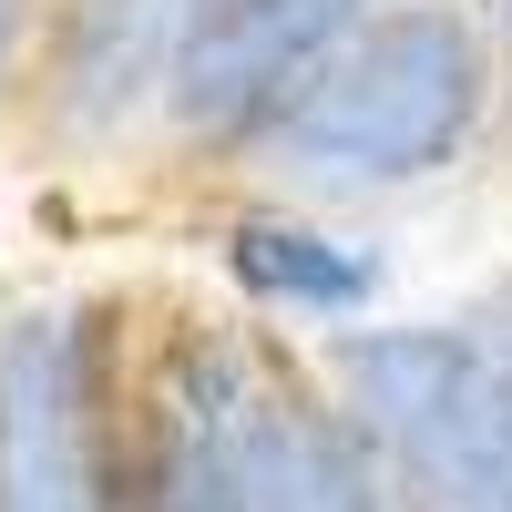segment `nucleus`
<instances>
[{"label": "nucleus", "instance_id": "obj_1", "mask_svg": "<svg viewBox=\"0 0 512 512\" xmlns=\"http://www.w3.org/2000/svg\"><path fill=\"white\" fill-rule=\"evenodd\" d=\"M482 154H502L492 31L472 21V0H390L297 82V103L267 123L236 185L369 216V205L461 185Z\"/></svg>", "mask_w": 512, "mask_h": 512}, {"label": "nucleus", "instance_id": "obj_2", "mask_svg": "<svg viewBox=\"0 0 512 512\" xmlns=\"http://www.w3.org/2000/svg\"><path fill=\"white\" fill-rule=\"evenodd\" d=\"M318 379L410 512H512V369L482 308H379L318 338Z\"/></svg>", "mask_w": 512, "mask_h": 512}, {"label": "nucleus", "instance_id": "obj_3", "mask_svg": "<svg viewBox=\"0 0 512 512\" xmlns=\"http://www.w3.org/2000/svg\"><path fill=\"white\" fill-rule=\"evenodd\" d=\"M134 297L0 308V512H123Z\"/></svg>", "mask_w": 512, "mask_h": 512}, {"label": "nucleus", "instance_id": "obj_4", "mask_svg": "<svg viewBox=\"0 0 512 512\" xmlns=\"http://www.w3.org/2000/svg\"><path fill=\"white\" fill-rule=\"evenodd\" d=\"M256 349H267V328L246 308H164L154 328H134L123 512H256L246 502V441H236Z\"/></svg>", "mask_w": 512, "mask_h": 512}, {"label": "nucleus", "instance_id": "obj_5", "mask_svg": "<svg viewBox=\"0 0 512 512\" xmlns=\"http://www.w3.org/2000/svg\"><path fill=\"white\" fill-rule=\"evenodd\" d=\"M195 21L205 0H52L21 72V134L82 175L164 154Z\"/></svg>", "mask_w": 512, "mask_h": 512}, {"label": "nucleus", "instance_id": "obj_6", "mask_svg": "<svg viewBox=\"0 0 512 512\" xmlns=\"http://www.w3.org/2000/svg\"><path fill=\"white\" fill-rule=\"evenodd\" d=\"M369 11H390V0H205L175 113H164V164H185V175H246L267 123L297 103V82Z\"/></svg>", "mask_w": 512, "mask_h": 512}, {"label": "nucleus", "instance_id": "obj_7", "mask_svg": "<svg viewBox=\"0 0 512 512\" xmlns=\"http://www.w3.org/2000/svg\"><path fill=\"white\" fill-rule=\"evenodd\" d=\"M205 246H216V277H226V308H246L256 328L277 338H338V328H369L379 308H390V236L338 216V205H297V195H267L246 185L216 205V226H205Z\"/></svg>", "mask_w": 512, "mask_h": 512}, {"label": "nucleus", "instance_id": "obj_8", "mask_svg": "<svg viewBox=\"0 0 512 512\" xmlns=\"http://www.w3.org/2000/svg\"><path fill=\"white\" fill-rule=\"evenodd\" d=\"M52 0H0V113H21V72H31V41Z\"/></svg>", "mask_w": 512, "mask_h": 512}, {"label": "nucleus", "instance_id": "obj_9", "mask_svg": "<svg viewBox=\"0 0 512 512\" xmlns=\"http://www.w3.org/2000/svg\"><path fill=\"white\" fill-rule=\"evenodd\" d=\"M472 21H482V31H492V52H502V62H512V0H472Z\"/></svg>", "mask_w": 512, "mask_h": 512}]
</instances>
